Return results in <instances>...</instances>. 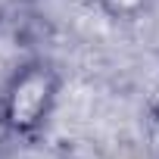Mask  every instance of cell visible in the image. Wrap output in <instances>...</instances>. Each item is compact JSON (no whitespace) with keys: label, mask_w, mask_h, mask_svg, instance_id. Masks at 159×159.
Instances as JSON below:
<instances>
[{"label":"cell","mask_w":159,"mask_h":159,"mask_svg":"<svg viewBox=\"0 0 159 159\" xmlns=\"http://www.w3.org/2000/svg\"><path fill=\"white\" fill-rule=\"evenodd\" d=\"M56 91H59V78L50 66H25L3 94L0 103V119L10 128V134H34L53 103H56Z\"/></svg>","instance_id":"obj_1"},{"label":"cell","mask_w":159,"mask_h":159,"mask_svg":"<svg viewBox=\"0 0 159 159\" xmlns=\"http://www.w3.org/2000/svg\"><path fill=\"white\" fill-rule=\"evenodd\" d=\"M103 7H106L112 16H134V13L143 7V0H103Z\"/></svg>","instance_id":"obj_2"},{"label":"cell","mask_w":159,"mask_h":159,"mask_svg":"<svg viewBox=\"0 0 159 159\" xmlns=\"http://www.w3.org/2000/svg\"><path fill=\"white\" fill-rule=\"evenodd\" d=\"M7 137H10V128L3 125V119H0V147H3V143H7Z\"/></svg>","instance_id":"obj_3"}]
</instances>
